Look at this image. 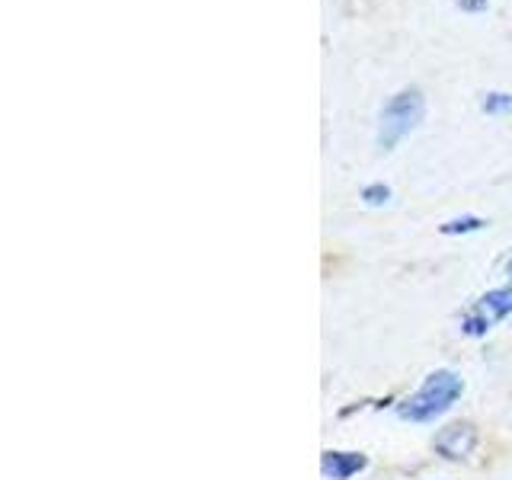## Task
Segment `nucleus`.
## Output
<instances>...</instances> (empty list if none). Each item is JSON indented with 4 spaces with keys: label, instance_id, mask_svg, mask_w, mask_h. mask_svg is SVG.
<instances>
[{
    "label": "nucleus",
    "instance_id": "f257e3e1",
    "mask_svg": "<svg viewBox=\"0 0 512 480\" xmlns=\"http://www.w3.org/2000/svg\"><path fill=\"white\" fill-rule=\"evenodd\" d=\"M426 116V96L420 87H404L394 93L381 109V122H378V148L381 151H394L400 141H404L416 125Z\"/></svg>",
    "mask_w": 512,
    "mask_h": 480
},
{
    "label": "nucleus",
    "instance_id": "f03ea898",
    "mask_svg": "<svg viewBox=\"0 0 512 480\" xmlns=\"http://www.w3.org/2000/svg\"><path fill=\"white\" fill-rule=\"evenodd\" d=\"M461 391H464V384L455 372H445V368L442 372H432L423 381V388L416 391L404 407H400V416H407V420H413V423H429L452 407L461 397Z\"/></svg>",
    "mask_w": 512,
    "mask_h": 480
},
{
    "label": "nucleus",
    "instance_id": "7ed1b4c3",
    "mask_svg": "<svg viewBox=\"0 0 512 480\" xmlns=\"http://www.w3.org/2000/svg\"><path fill=\"white\" fill-rule=\"evenodd\" d=\"M477 442V432L471 423H452L445 426L439 436H436V448L445 455V458H464L471 455V448Z\"/></svg>",
    "mask_w": 512,
    "mask_h": 480
},
{
    "label": "nucleus",
    "instance_id": "20e7f679",
    "mask_svg": "<svg viewBox=\"0 0 512 480\" xmlns=\"http://www.w3.org/2000/svg\"><path fill=\"white\" fill-rule=\"evenodd\" d=\"M365 455H356V452H327L324 461H320V468L330 480H349L352 474H359L365 468Z\"/></svg>",
    "mask_w": 512,
    "mask_h": 480
},
{
    "label": "nucleus",
    "instance_id": "39448f33",
    "mask_svg": "<svg viewBox=\"0 0 512 480\" xmlns=\"http://www.w3.org/2000/svg\"><path fill=\"white\" fill-rule=\"evenodd\" d=\"M512 311V288H496V292H487L484 301H480V317L493 324V320H500Z\"/></svg>",
    "mask_w": 512,
    "mask_h": 480
},
{
    "label": "nucleus",
    "instance_id": "423d86ee",
    "mask_svg": "<svg viewBox=\"0 0 512 480\" xmlns=\"http://www.w3.org/2000/svg\"><path fill=\"white\" fill-rule=\"evenodd\" d=\"M480 109L487 112V116H503V112H512V93H484V100H480Z\"/></svg>",
    "mask_w": 512,
    "mask_h": 480
},
{
    "label": "nucleus",
    "instance_id": "0eeeda50",
    "mask_svg": "<svg viewBox=\"0 0 512 480\" xmlns=\"http://www.w3.org/2000/svg\"><path fill=\"white\" fill-rule=\"evenodd\" d=\"M484 228V218L477 215H464V218H455V221H445L442 224V234H471V231H480Z\"/></svg>",
    "mask_w": 512,
    "mask_h": 480
},
{
    "label": "nucleus",
    "instance_id": "6e6552de",
    "mask_svg": "<svg viewBox=\"0 0 512 480\" xmlns=\"http://www.w3.org/2000/svg\"><path fill=\"white\" fill-rule=\"evenodd\" d=\"M388 199H391V189L384 186V183H372V186L362 189V202L365 205H384Z\"/></svg>",
    "mask_w": 512,
    "mask_h": 480
},
{
    "label": "nucleus",
    "instance_id": "1a4fd4ad",
    "mask_svg": "<svg viewBox=\"0 0 512 480\" xmlns=\"http://www.w3.org/2000/svg\"><path fill=\"white\" fill-rule=\"evenodd\" d=\"M490 324L480 314H471L468 320H464V333H471V336H480V333H487Z\"/></svg>",
    "mask_w": 512,
    "mask_h": 480
},
{
    "label": "nucleus",
    "instance_id": "9d476101",
    "mask_svg": "<svg viewBox=\"0 0 512 480\" xmlns=\"http://www.w3.org/2000/svg\"><path fill=\"white\" fill-rule=\"evenodd\" d=\"M455 7L464 13H484L490 7V0H455Z\"/></svg>",
    "mask_w": 512,
    "mask_h": 480
},
{
    "label": "nucleus",
    "instance_id": "9b49d317",
    "mask_svg": "<svg viewBox=\"0 0 512 480\" xmlns=\"http://www.w3.org/2000/svg\"><path fill=\"white\" fill-rule=\"evenodd\" d=\"M509 272H512V260H509Z\"/></svg>",
    "mask_w": 512,
    "mask_h": 480
}]
</instances>
